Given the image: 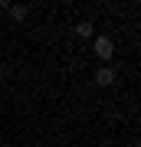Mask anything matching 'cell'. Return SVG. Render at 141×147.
I'll return each mask as SVG.
<instances>
[{"mask_svg":"<svg viewBox=\"0 0 141 147\" xmlns=\"http://www.w3.org/2000/svg\"><path fill=\"white\" fill-rule=\"evenodd\" d=\"M95 56H99L102 62H108V59L115 56V39L112 36H95Z\"/></svg>","mask_w":141,"mask_h":147,"instance_id":"obj_1","label":"cell"},{"mask_svg":"<svg viewBox=\"0 0 141 147\" xmlns=\"http://www.w3.org/2000/svg\"><path fill=\"white\" fill-rule=\"evenodd\" d=\"M76 36H82V39H92V36H95V30H92V23H89V20H82V23H76Z\"/></svg>","mask_w":141,"mask_h":147,"instance_id":"obj_3","label":"cell"},{"mask_svg":"<svg viewBox=\"0 0 141 147\" xmlns=\"http://www.w3.org/2000/svg\"><path fill=\"white\" fill-rule=\"evenodd\" d=\"M95 85H102V88H108V85H115V69L112 65H102V69H95Z\"/></svg>","mask_w":141,"mask_h":147,"instance_id":"obj_2","label":"cell"},{"mask_svg":"<svg viewBox=\"0 0 141 147\" xmlns=\"http://www.w3.org/2000/svg\"><path fill=\"white\" fill-rule=\"evenodd\" d=\"M26 13H30V7H10V16H13L16 23H20V20H26Z\"/></svg>","mask_w":141,"mask_h":147,"instance_id":"obj_4","label":"cell"},{"mask_svg":"<svg viewBox=\"0 0 141 147\" xmlns=\"http://www.w3.org/2000/svg\"><path fill=\"white\" fill-rule=\"evenodd\" d=\"M131 147H141V144H138V141H131Z\"/></svg>","mask_w":141,"mask_h":147,"instance_id":"obj_5","label":"cell"}]
</instances>
